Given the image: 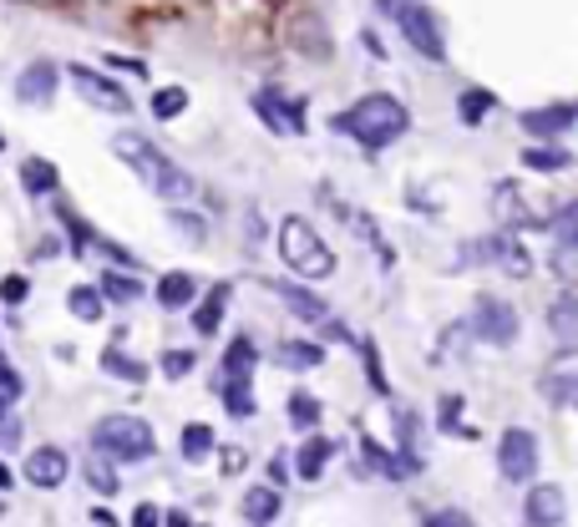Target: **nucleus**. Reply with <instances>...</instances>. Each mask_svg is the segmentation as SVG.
I'll use <instances>...</instances> for the list:
<instances>
[{
    "mask_svg": "<svg viewBox=\"0 0 578 527\" xmlns=\"http://www.w3.org/2000/svg\"><path fill=\"white\" fill-rule=\"evenodd\" d=\"M330 127L345 132V137H355V143L371 147V153H381V147H391V143H401V137H406L411 112L401 107L391 92H371V96H361L355 107L336 112V117H330Z\"/></svg>",
    "mask_w": 578,
    "mask_h": 527,
    "instance_id": "obj_1",
    "label": "nucleus"
},
{
    "mask_svg": "<svg viewBox=\"0 0 578 527\" xmlns=\"http://www.w3.org/2000/svg\"><path fill=\"white\" fill-rule=\"evenodd\" d=\"M112 153H117L122 163H127V168L157 193V198H168V204H183V198L193 193L188 173H183L178 163H168V157L157 153L147 137H137V132H117V137H112Z\"/></svg>",
    "mask_w": 578,
    "mask_h": 527,
    "instance_id": "obj_2",
    "label": "nucleus"
},
{
    "mask_svg": "<svg viewBox=\"0 0 578 527\" xmlns=\"http://www.w3.org/2000/svg\"><path fill=\"white\" fill-rule=\"evenodd\" d=\"M279 254H285V264L300 279L336 275V254L326 249V239H320V234H314L305 218H285V224H279Z\"/></svg>",
    "mask_w": 578,
    "mask_h": 527,
    "instance_id": "obj_3",
    "label": "nucleus"
},
{
    "mask_svg": "<svg viewBox=\"0 0 578 527\" xmlns=\"http://www.w3.org/2000/svg\"><path fill=\"white\" fill-rule=\"evenodd\" d=\"M92 446L107 462H147L153 456V426L143 416H102L92 426Z\"/></svg>",
    "mask_w": 578,
    "mask_h": 527,
    "instance_id": "obj_4",
    "label": "nucleus"
},
{
    "mask_svg": "<svg viewBox=\"0 0 578 527\" xmlns=\"http://www.w3.org/2000/svg\"><path fill=\"white\" fill-rule=\"evenodd\" d=\"M396 25H401V37L411 41V51L426 61H446V41H442V25H436L432 6H422V0H406L396 11Z\"/></svg>",
    "mask_w": 578,
    "mask_h": 527,
    "instance_id": "obj_5",
    "label": "nucleus"
},
{
    "mask_svg": "<svg viewBox=\"0 0 578 527\" xmlns=\"http://www.w3.org/2000/svg\"><path fill=\"white\" fill-rule=\"evenodd\" d=\"M472 335H477L482 345H513V340H518V310L507 300L482 294L477 310H472Z\"/></svg>",
    "mask_w": 578,
    "mask_h": 527,
    "instance_id": "obj_6",
    "label": "nucleus"
},
{
    "mask_svg": "<svg viewBox=\"0 0 578 527\" xmlns=\"http://www.w3.org/2000/svg\"><path fill=\"white\" fill-rule=\"evenodd\" d=\"M497 472H503L507 482H533L538 477V436L523 432V426L503 432V442H497Z\"/></svg>",
    "mask_w": 578,
    "mask_h": 527,
    "instance_id": "obj_7",
    "label": "nucleus"
},
{
    "mask_svg": "<svg viewBox=\"0 0 578 527\" xmlns=\"http://www.w3.org/2000/svg\"><path fill=\"white\" fill-rule=\"evenodd\" d=\"M254 112H259L265 127L279 132V137H305V107L295 96L279 92V86H259V92H254Z\"/></svg>",
    "mask_w": 578,
    "mask_h": 527,
    "instance_id": "obj_8",
    "label": "nucleus"
},
{
    "mask_svg": "<svg viewBox=\"0 0 578 527\" xmlns=\"http://www.w3.org/2000/svg\"><path fill=\"white\" fill-rule=\"evenodd\" d=\"M72 82H76V92H82L92 107H102V112H127V107H133V92L117 86L112 76L92 72V66H72Z\"/></svg>",
    "mask_w": 578,
    "mask_h": 527,
    "instance_id": "obj_9",
    "label": "nucleus"
},
{
    "mask_svg": "<svg viewBox=\"0 0 578 527\" xmlns=\"http://www.w3.org/2000/svg\"><path fill=\"white\" fill-rule=\"evenodd\" d=\"M554 234H558L554 269H558V279H564V285H574V275H578V204H558Z\"/></svg>",
    "mask_w": 578,
    "mask_h": 527,
    "instance_id": "obj_10",
    "label": "nucleus"
},
{
    "mask_svg": "<svg viewBox=\"0 0 578 527\" xmlns=\"http://www.w3.org/2000/svg\"><path fill=\"white\" fill-rule=\"evenodd\" d=\"M523 513H528V527H564V523H568V497H564V487H558V482H538V487L528 492Z\"/></svg>",
    "mask_w": 578,
    "mask_h": 527,
    "instance_id": "obj_11",
    "label": "nucleus"
},
{
    "mask_svg": "<svg viewBox=\"0 0 578 527\" xmlns=\"http://www.w3.org/2000/svg\"><path fill=\"white\" fill-rule=\"evenodd\" d=\"M56 82H61L56 61H31V66L16 76V96H21L25 107H47L51 96H56Z\"/></svg>",
    "mask_w": 578,
    "mask_h": 527,
    "instance_id": "obj_12",
    "label": "nucleus"
},
{
    "mask_svg": "<svg viewBox=\"0 0 578 527\" xmlns=\"http://www.w3.org/2000/svg\"><path fill=\"white\" fill-rule=\"evenodd\" d=\"M518 122L533 132V137H564V132L578 122V107H574V102H554V107H528Z\"/></svg>",
    "mask_w": 578,
    "mask_h": 527,
    "instance_id": "obj_13",
    "label": "nucleus"
},
{
    "mask_svg": "<svg viewBox=\"0 0 578 527\" xmlns=\"http://www.w3.org/2000/svg\"><path fill=\"white\" fill-rule=\"evenodd\" d=\"M25 482L41 487V492L61 487V482H66V452H61V446H41V452H31L25 456Z\"/></svg>",
    "mask_w": 578,
    "mask_h": 527,
    "instance_id": "obj_14",
    "label": "nucleus"
},
{
    "mask_svg": "<svg viewBox=\"0 0 578 527\" xmlns=\"http://www.w3.org/2000/svg\"><path fill=\"white\" fill-rule=\"evenodd\" d=\"M493 204H497V218H503L507 228H543V224H548L543 214H533V208L523 204V188H518V183H497Z\"/></svg>",
    "mask_w": 578,
    "mask_h": 527,
    "instance_id": "obj_15",
    "label": "nucleus"
},
{
    "mask_svg": "<svg viewBox=\"0 0 578 527\" xmlns=\"http://www.w3.org/2000/svg\"><path fill=\"white\" fill-rule=\"evenodd\" d=\"M477 249H482V259L503 264L507 275H528V269H533V259H528V254H523V244L513 239V234H493V239H482Z\"/></svg>",
    "mask_w": 578,
    "mask_h": 527,
    "instance_id": "obj_16",
    "label": "nucleus"
},
{
    "mask_svg": "<svg viewBox=\"0 0 578 527\" xmlns=\"http://www.w3.org/2000/svg\"><path fill=\"white\" fill-rule=\"evenodd\" d=\"M193 300H198V279H193V275H183V269H178V275H163V279H157V304H163L168 314L188 310Z\"/></svg>",
    "mask_w": 578,
    "mask_h": 527,
    "instance_id": "obj_17",
    "label": "nucleus"
},
{
    "mask_svg": "<svg viewBox=\"0 0 578 527\" xmlns=\"http://www.w3.org/2000/svg\"><path fill=\"white\" fill-rule=\"evenodd\" d=\"M330 456H336V442H330V436H305L300 456H295V477H300V482H314L320 472H326Z\"/></svg>",
    "mask_w": 578,
    "mask_h": 527,
    "instance_id": "obj_18",
    "label": "nucleus"
},
{
    "mask_svg": "<svg viewBox=\"0 0 578 527\" xmlns=\"http://www.w3.org/2000/svg\"><path fill=\"white\" fill-rule=\"evenodd\" d=\"M254 365H259V350L249 335H234L224 350V381H254Z\"/></svg>",
    "mask_w": 578,
    "mask_h": 527,
    "instance_id": "obj_19",
    "label": "nucleus"
},
{
    "mask_svg": "<svg viewBox=\"0 0 578 527\" xmlns=\"http://www.w3.org/2000/svg\"><path fill=\"white\" fill-rule=\"evenodd\" d=\"M224 310H229V285H214L204 300H198V310H193V330H198V335H214L218 324H224Z\"/></svg>",
    "mask_w": 578,
    "mask_h": 527,
    "instance_id": "obj_20",
    "label": "nucleus"
},
{
    "mask_svg": "<svg viewBox=\"0 0 578 527\" xmlns=\"http://www.w3.org/2000/svg\"><path fill=\"white\" fill-rule=\"evenodd\" d=\"M239 513H244V523H249V527H269V523L279 517V492H275V487H254V492H244Z\"/></svg>",
    "mask_w": 578,
    "mask_h": 527,
    "instance_id": "obj_21",
    "label": "nucleus"
},
{
    "mask_svg": "<svg viewBox=\"0 0 578 527\" xmlns=\"http://www.w3.org/2000/svg\"><path fill=\"white\" fill-rule=\"evenodd\" d=\"M548 320H554L558 345L574 350V345H578V300H574V289H564V294H558V300H554V314H548Z\"/></svg>",
    "mask_w": 578,
    "mask_h": 527,
    "instance_id": "obj_22",
    "label": "nucleus"
},
{
    "mask_svg": "<svg viewBox=\"0 0 578 527\" xmlns=\"http://www.w3.org/2000/svg\"><path fill=\"white\" fill-rule=\"evenodd\" d=\"M265 289H275L279 300H285L289 310L300 314V320H326V300H314L310 289H295V285H285V279H269Z\"/></svg>",
    "mask_w": 578,
    "mask_h": 527,
    "instance_id": "obj_23",
    "label": "nucleus"
},
{
    "mask_svg": "<svg viewBox=\"0 0 578 527\" xmlns=\"http://www.w3.org/2000/svg\"><path fill=\"white\" fill-rule=\"evenodd\" d=\"M56 183H61V173L51 168L47 157H25V163H21V188L31 193V198H47V193H56Z\"/></svg>",
    "mask_w": 578,
    "mask_h": 527,
    "instance_id": "obj_24",
    "label": "nucleus"
},
{
    "mask_svg": "<svg viewBox=\"0 0 578 527\" xmlns=\"http://www.w3.org/2000/svg\"><path fill=\"white\" fill-rule=\"evenodd\" d=\"M208 456H214V426H208V421H188V426H183V462L198 467Z\"/></svg>",
    "mask_w": 578,
    "mask_h": 527,
    "instance_id": "obj_25",
    "label": "nucleus"
},
{
    "mask_svg": "<svg viewBox=\"0 0 578 527\" xmlns=\"http://www.w3.org/2000/svg\"><path fill=\"white\" fill-rule=\"evenodd\" d=\"M137 304L143 300V285H137V275H122V269H107L102 275V304Z\"/></svg>",
    "mask_w": 578,
    "mask_h": 527,
    "instance_id": "obj_26",
    "label": "nucleus"
},
{
    "mask_svg": "<svg viewBox=\"0 0 578 527\" xmlns=\"http://www.w3.org/2000/svg\"><path fill=\"white\" fill-rule=\"evenodd\" d=\"M218 395H224L229 416H239V421H249L254 411H259V401H254V381H218Z\"/></svg>",
    "mask_w": 578,
    "mask_h": 527,
    "instance_id": "obj_27",
    "label": "nucleus"
},
{
    "mask_svg": "<svg viewBox=\"0 0 578 527\" xmlns=\"http://www.w3.org/2000/svg\"><path fill=\"white\" fill-rule=\"evenodd\" d=\"M320 360H326V350L310 345V340H285V345H279V365H285V371H314Z\"/></svg>",
    "mask_w": 578,
    "mask_h": 527,
    "instance_id": "obj_28",
    "label": "nucleus"
},
{
    "mask_svg": "<svg viewBox=\"0 0 578 527\" xmlns=\"http://www.w3.org/2000/svg\"><path fill=\"white\" fill-rule=\"evenodd\" d=\"M396 432H401V462H406V472L416 467L422 472V426H416V421H411V411H396Z\"/></svg>",
    "mask_w": 578,
    "mask_h": 527,
    "instance_id": "obj_29",
    "label": "nucleus"
},
{
    "mask_svg": "<svg viewBox=\"0 0 578 527\" xmlns=\"http://www.w3.org/2000/svg\"><path fill=\"white\" fill-rule=\"evenodd\" d=\"M102 371L117 375V381H133V385H143V381H147V365H143V360H137V355H122L117 345H112L107 355H102Z\"/></svg>",
    "mask_w": 578,
    "mask_h": 527,
    "instance_id": "obj_30",
    "label": "nucleus"
},
{
    "mask_svg": "<svg viewBox=\"0 0 578 527\" xmlns=\"http://www.w3.org/2000/svg\"><path fill=\"white\" fill-rule=\"evenodd\" d=\"M523 168H533V173H568V168H574V157H568L564 147H528V153H523Z\"/></svg>",
    "mask_w": 578,
    "mask_h": 527,
    "instance_id": "obj_31",
    "label": "nucleus"
},
{
    "mask_svg": "<svg viewBox=\"0 0 578 527\" xmlns=\"http://www.w3.org/2000/svg\"><path fill=\"white\" fill-rule=\"evenodd\" d=\"M320 416H326V411H320V401H314V395H305V391L289 395V426H295V432H314V426H320Z\"/></svg>",
    "mask_w": 578,
    "mask_h": 527,
    "instance_id": "obj_32",
    "label": "nucleus"
},
{
    "mask_svg": "<svg viewBox=\"0 0 578 527\" xmlns=\"http://www.w3.org/2000/svg\"><path fill=\"white\" fill-rule=\"evenodd\" d=\"M86 487L102 492V497H112V492H117V467H112V462H107L102 452L86 456Z\"/></svg>",
    "mask_w": 578,
    "mask_h": 527,
    "instance_id": "obj_33",
    "label": "nucleus"
},
{
    "mask_svg": "<svg viewBox=\"0 0 578 527\" xmlns=\"http://www.w3.org/2000/svg\"><path fill=\"white\" fill-rule=\"evenodd\" d=\"M543 395H548V401H554L558 411H564V406H574V371H568V360H564V365H558L554 375H543Z\"/></svg>",
    "mask_w": 578,
    "mask_h": 527,
    "instance_id": "obj_34",
    "label": "nucleus"
},
{
    "mask_svg": "<svg viewBox=\"0 0 578 527\" xmlns=\"http://www.w3.org/2000/svg\"><path fill=\"white\" fill-rule=\"evenodd\" d=\"M361 452H365V467H375L381 477H406V467H401L396 456L385 452V446L375 442V436H361Z\"/></svg>",
    "mask_w": 578,
    "mask_h": 527,
    "instance_id": "obj_35",
    "label": "nucleus"
},
{
    "mask_svg": "<svg viewBox=\"0 0 578 527\" xmlns=\"http://www.w3.org/2000/svg\"><path fill=\"white\" fill-rule=\"evenodd\" d=\"M66 310H72L76 320L92 324V320H102V294H96L92 285H76L72 294H66Z\"/></svg>",
    "mask_w": 578,
    "mask_h": 527,
    "instance_id": "obj_36",
    "label": "nucleus"
},
{
    "mask_svg": "<svg viewBox=\"0 0 578 527\" xmlns=\"http://www.w3.org/2000/svg\"><path fill=\"white\" fill-rule=\"evenodd\" d=\"M493 107H497V96H493V92H482V86L462 92V122H467V127H477V122L487 117Z\"/></svg>",
    "mask_w": 578,
    "mask_h": 527,
    "instance_id": "obj_37",
    "label": "nucleus"
},
{
    "mask_svg": "<svg viewBox=\"0 0 578 527\" xmlns=\"http://www.w3.org/2000/svg\"><path fill=\"white\" fill-rule=\"evenodd\" d=\"M183 107H188V92H183V86H163V92L153 96V117L157 122H173Z\"/></svg>",
    "mask_w": 578,
    "mask_h": 527,
    "instance_id": "obj_38",
    "label": "nucleus"
},
{
    "mask_svg": "<svg viewBox=\"0 0 578 527\" xmlns=\"http://www.w3.org/2000/svg\"><path fill=\"white\" fill-rule=\"evenodd\" d=\"M157 371L168 375V381L188 375V371H193V350H163V360H157Z\"/></svg>",
    "mask_w": 578,
    "mask_h": 527,
    "instance_id": "obj_39",
    "label": "nucleus"
},
{
    "mask_svg": "<svg viewBox=\"0 0 578 527\" xmlns=\"http://www.w3.org/2000/svg\"><path fill=\"white\" fill-rule=\"evenodd\" d=\"M365 381H371L375 395L391 391V385H385V375H381V350H375V340H365Z\"/></svg>",
    "mask_w": 578,
    "mask_h": 527,
    "instance_id": "obj_40",
    "label": "nucleus"
},
{
    "mask_svg": "<svg viewBox=\"0 0 578 527\" xmlns=\"http://www.w3.org/2000/svg\"><path fill=\"white\" fill-rule=\"evenodd\" d=\"M25 294H31L25 275H6V279H0V300H6V304H25Z\"/></svg>",
    "mask_w": 578,
    "mask_h": 527,
    "instance_id": "obj_41",
    "label": "nucleus"
},
{
    "mask_svg": "<svg viewBox=\"0 0 578 527\" xmlns=\"http://www.w3.org/2000/svg\"><path fill=\"white\" fill-rule=\"evenodd\" d=\"M442 432H457L462 426V395H442V416H436Z\"/></svg>",
    "mask_w": 578,
    "mask_h": 527,
    "instance_id": "obj_42",
    "label": "nucleus"
},
{
    "mask_svg": "<svg viewBox=\"0 0 578 527\" xmlns=\"http://www.w3.org/2000/svg\"><path fill=\"white\" fill-rule=\"evenodd\" d=\"M422 527H472V517L457 513V507H442V513H426Z\"/></svg>",
    "mask_w": 578,
    "mask_h": 527,
    "instance_id": "obj_43",
    "label": "nucleus"
},
{
    "mask_svg": "<svg viewBox=\"0 0 578 527\" xmlns=\"http://www.w3.org/2000/svg\"><path fill=\"white\" fill-rule=\"evenodd\" d=\"M0 395H11V401L21 395V375H16V365L6 355H0Z\"/></svg>",
    "mask_w": 578,
    "mask_h": 527,
    "instance_id": "obj_44",
    "label": "nucleus"
},
{
    "mask_svg": "<svg viewBox=\"0 0 578 527\" xmlns=\"http://www.w3.org/2000/svg\"><path fill=\"white\" fill-rule=\"evenodd\" d=\"M16 442H21V421H16V416H6V411H0V446L11 452Z\"/></svg>",
    "mask_w": 578,
    "mask_h": 527,
    "instance_id": "obj_45",
    "label": "nucleus"
},
{
    "mask_svg": "<svg viewBox=\"0 0 578 527\" xmlns=\"http://www.w3.org/2000/svg\"><path fill=\"white\" fill-rule=\"evenodd\" d=\"M157 523H163V513H157L153 503H137L133 507V527H157Z\"/></svg>",
    "mask_w": 578,
    "mask_h": 527,
    "instance_id": "obj_46",
    "label": "nucleus"
},
{
    "mask_svg": "<svg viewBox=\"0 0 578 527\" xmlns=\"http://www.w3.org/2000/svg\"><path fill=\"white\" fill-rule=\"evenodd\" d=\"M112 61V66H117V72H133V76H147V66H143V61H137V56H107Z\"/></svg>",
    "mask_w": 578,
    "mask_h": 527,
    "instance_id": "obj_47",
    "label": "nucleus"
},
{
    "mask_svg": "<svg viewBox=\"0 0 578 527\" xmlns=\"http://www.w3.org/2000/svg\"><path fill=\"white\" fill-rule=\"evenodd\" d=\"M244 467V452L239 446H224V472H239Z\"/></svg>",
    "mask_w": 578,
    "mask_h": 527,
    "instance_id": "obj_48",
    "label": "nucleus"
},
{
    "mask_svg": "<svg viewBox=\"0 0 578 527\" xmlns=\"http://www.w3.org/2000/svg\"><path fill=\"white\" fill-rule=\"evenodd\" d=\"M326 340H340V345H350V340H355V335H350L345 324H326Z\"/></svg>",
    "mask_w": 578,
    "mask_h": 527,
    "instance_id": "obj_49",
    "label": "nucleus"
},
{
    "mask_svg": "<svg viewBox=\"0 0 578 527\" xmlns=\"http://www.w3.org/2000/svg\"><path fill=\"white\" fill-rule=\"evenodd\" d=\"M361 41H365V51H371V56H375V61H381V56H385V46H381V37H375V31H365V37H361Z\"/></svg>",
    "mask_w": 578,
    "mask_h": 527,
    "instance_id": "obj_50",
    "label": "nucleus"
},
{
    "mask_svg": "<svg viewBox=\"0 0 578 527\" xmlns=\"http://www.w3.org/2000/svg\"><path fill=\"white\" fill-rule=\"evenodd\" d=\"M56 249H61V244H56V239H41V249H37V259H56Z\"/></svg>",
    "mask_w": 578,
    "mask_h": 527,
    "instance_id": "obj_51",
    "label": "nucleus"
},
{
    "mask_svg": "<svg viewBox=\"0 0 578 527\" xmlns=\"http://www.w3.org/2000/svg\"><path fill=\"white\" fill-rule=\"evenodd\" d=\"M92 523H96V527H117V517H112V513H102V507H96V513H92Z\"/></svg>",
    "mask_w": 578,
    "mask_h": 527,
    "instance_id": "obj_52",
    "label": "nucleus"
},
{
    "mask_svg": "<svg viewBox=\"0 0 578 527\" xmlns=\"http://www.w3.org/2000/svg\"><path fill=\"white\" fill-rule=\"evenodd\" d=\"M163 523H168V527H193V523H188V513H168Z\"/></svg>",
    "mask_w": 578,
    "mask_h": 527,
    "instance_id": "obj_53",
    "label": "nucleus"
},
{
    "mask_svg": "<svg viewBox=\"0 0 578 527\" xmlns=\"http://www.w3.org/2000/svg\"><path fill=\"white\" fill-rule=\"evenodd\" d=\"M375 6H381V11H385V16H396V11H401V6H406V0H375Z\"/></svg>",
    "mask_w": 578,
    "mask_h": 527,
    "instance_id": "obj_54",
    "label": "nucleus"
},
{
    "mask_svg": "<svg viewBox=\"0 0 578 527\" xmlns=\"http://www.w3.org/2000/svg\"><path fill=\"white\" fill-rule=\"evenodd\" d=\"M0 492H11V467L0 462Z\"/></svg>",
    "mask_w": 578,
    "mask_h": 527,
    "instance_id": "obj_55",
    "label": "nucleus"
},
{
    "mask_svg": "<svg viewBox=\"0 0 578 527\" xmlns=\"http://www.w3.org/2000/svg\"><path fill=\"white\" fill-rule=\"evenodd\" d=\"M0 411H6V406H0Z\"/></svg>",
    "mask_w": 578,
    "mask_h": 527,
    "instance_id": "obj_56",
    "label": "nucleus"
},
{
    "mask_svg": "<svg viewBox=\"0 0 578 527\" xmlns=\"http://www.w3.org/2000/svg\"><path fill=\"white\" fill-rule=\"evenodd\" d=\"M0 147H6V143H0Z\"/></svg>",
    "mask_w": 578,
    "mask_h": 527,
    "instance_id": "obj_57",
    "label": "nucleus"
}]
</instances>
